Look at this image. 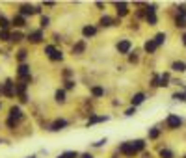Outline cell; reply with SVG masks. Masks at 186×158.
Listing matches in <instances>:
<instances>
[{"instance_id": "cell-34", "label": "cell", "mask_w": 186, "mask_h": 158, "mask_svg": "<svg viewBox=\"0 0 186 158\" xmlns=\"http://www.w3.org/2000/svg\"><path fill=\"white\" fill-rule=\"evenodd\" d=\"M11 39H13V41H19V39H21V34H13V36H11Z\"/></svg>"}, {"instance_id": "cell-21", "label": "cell", "mask_w": 186, "mask_h": 158, "mask_svg": "<svg viewBox=\"0 0 186 158\" xmlns=\"http://www.w3.org/2000/svg\"><path fill=\"white\" fill-rule=\"evenodd\" d=\"M160 156H162V158H173V155H171V151L162 149V151H160Z\"/></svg>"}, {"instance_id": "cell-10", "label": "cell", "mask_w": 186, "mask_h": 158, "mask_svg": "<svg viewBox=\"0 0 186 158\" xmlns=\"http://www.w3.org/2000/svg\"><path fill=\"white\" fill-rule=\"evenodd\" d=\"M132 143V147H134V151L138 153V151H142L143 147H145V143H143V140H136V141H130Z\"/></svg>"}, {"instance_id": "cell-5", "label": "cell", "mask_w": 186, "mask_h": 158, "mask_svg": "<svg viewBox=\"0 0 186 158\" xmlns=\"http://www.w3.org/2000/svg\"><path fill=\"white\" fill-rule=\"evenodd\" d=\"M171 69H173V71H179V73H184L186 71V63L184 62H175V63L171 65Z\"/></svg>"}, {"instance_id": "cell-4", "label": "cell", "mask_w": 186, "mask_h": 158, "mask_svg": "<svg viewBox=\"0 0 186 158\" xmlns=\"http://www.w3.org/2000/svg\"><path fill=\"white\" fill-rule=\"evenodd\" d=\"M37 11H39V9H37V7H32V6H23V7H21V13H23V15H32V13H37Z\"/></svg>"}, {"instance_id": "cell-9", "label": "cell", "mask_w": 186, "mask_h": 158, "mask_svg": "<svg viewBox=\"0 0 186 158\" xmlns=\"http://www.w3.org/2000/svg\"><path fill=\"white\" fill-rule=\"evenodd\" d=\"M63 126H67V121H65V119H58V121L52 125V130H60V128H63Z\"/></svg>"}, {"instance_id": "cell-18", "label": "cell", "mask_w": 186, "mask_h": 158, "mask_svg": "<svg viewBox=\"0 0 186 158\" xmlns=\"http://www.w3.org/2000/svg\"><path fill=\"white\" fill-rule=\"evenodd\" d=\"M63 56H62V52L60 50H54L52 54H50V60H54V62H58V60H62Z\"/></svg>"}, {"instance_id": "cell-27", "label": "cell", "mask_w": 186, "mask_h": 158, "mask_svg": "<svg viewBox=\"0 0 186 158\" xmlns=\"http://www.w3.org/2000/svg\"><path fill=\"white\" fill-rule=\"evenodd\" d=\"M62 158H76V153H73V151H69V153H63V155H62Z\"/></svg>"}, {"instance_id": "cell-25", "label": "cell", "mask_w": 186, "mask_h": 158, "mask_svg": "<svg viewBox=\"0 0 186 158\" xmlns=\"http://www.w3.org/2000/svg\"><path fill=\"white\" fill-rule=\"evenodd\" d=\"M103 93H104L103 87H93V95H95V97H103Z\"/></svg>"}, {"instance_id": "cell-14", "label": "cell", "mask_w": 186, "mask_h": 158, "mask_svg": "<svg viewBox=\"0 0 186 158\" xmlns=\"http://www.w3.org/2000/svg\"><path fill=\"white\" fill-rule=\"evenodd\" d=\"M153 41L156 43V47H158V45H162V43L166 41V34H156V37H154Z\"/></svg>"}, {"instance_id": "cell-8", "label": "cell", "mask_w": 186, "mask_h": 158, "mask_svg": "<svg viewBox=\"0 0 186 158\" xmlns=\"http://www.w3.org/2000/svg\"><path fill=\"white\" fill-rule=\"evenodd\" d=\"M28 75H30V67L23 63V65L19 67V77H23V78H24V77H28Z\"/></svg>"}, {"instance_id": "cell-3", "label": "cell", "mask_w": 186, "mask_h": 158, "mask_svg": "<svg viewBox=\"0 0 186 158\" xmlns=\"http://www.w3.org/2000/svg\"><path fill=\"white\" fill-rule=\"evenodd\" d=\"M117 48H119V52H123V54H127V52L130 50V41H121V43L117 45Z\"/></svg>"}, {"instance_id": "cell-32", "label": "cell", "mask_w": 186, "mask_h": 158, "mask_svg": "<svg viewBox=\"0 0 186 158\" xmlns=\"http://www.w3.org/2000/svg\"><path fill=\"white\" fill-rule=\"evenodd\" d=\"M47 24H48V19H47V17H43V19H41V26H47Z\"/></svg>"}, {"instance_id": "cell-12", "label": "cell", "mask_w": 186, "mask_h": 158, "mask_svg": "<svg viewBox=\"0 0 186 158\" xmlns=\"http://www.w3.org/2000/svg\"><path fill=\"white\" fill-rule=\"evenodd\" d=\"M11 86H13V84H11V82H6V86H4V93H6V95H9V97H11V95H13V93H15V91H13V87H11Z\"/></svg>"}, {"instance_id": "cell-19", "label": "cell", "mask_w": 186, "mask_h": 158, "mask_svg": "<svg viewBox=\"0 0 186 158\" xmlns=\"http://www.w3.org/2000/svg\"><path fill=\"white\" fill-rule=\"evenodd\" d=\"M147 22L153 26V24H156V15L154 13H147Z\"/></svg>"}, {"instance_id": "cell-16", "label": "cell", "mask_w": 186, "mask_h": 158, "mask_svg": "<svg viewBox=\"0 0 186 158\" xmlns=\"http://www.w3.org/2000/svg\"><path fill=\"white\" fill-rule=\"evenodd\" d=\"M95 32H97V30H95L93 26H86V28H84V36H88V37H89V36H95Z\"/></svg>"}, {"instance_id": "cell-26", "label": "cell", "mask_w": 186, "mask_h": 158, "mask_svg": "<svg viewBox=\"0 0 186 158\" xmlns=\"http://www.w3.org/2000/svg\"><path fill=\"white\" fill-rule=\"evenodd\" d=\"M63 99H65V93H63V91H56V101H60V102H62Z\"/></svg>"}, {"instance_id": "cell-28", "label": "cell", "mask_w": 186, "mask_h": 158, "mask_svg": "<svg viewBox=\"0 0 186 158\" xmlns=\"http://www.w3.org/2000/svg\"><path fill=\"white\" fill-rule=\"evenodd\" d=\"M0 26H2V28H8V26H9V22H8L4 17H0Z\"/></svg>"}, {"instance_id": "cell-22", "label": "cell", "mask_w": 186, "mask_h": 158, "mask_svg": "<svg viewBox=\"0 0 186 158\" xmlns=\"http://www.w3.org/2000/svg\"><path fill=\"white\" fill-rule=\"evenodd\" d=\"M101 24H103V26H112V19L110 17H103V19H101Z\"/></svg>"}, {"instance_id": "cell-11", "label": "cell", "mask_w": 186, "mask_h": 158, "mask_svg": "<svg viewBox=\"0 0 186 158\" xmlns=\"http://www.w3.org/2000/svg\"><path fill=\"white\" fill-rule=\"evenodd\" d=\"M145 50H147V52H154V50H156V43L153 39H149L147 43H145Z\"/></svg>"}, {"instance_id": "cell-36", "label": "cell", "mask_w": 186, "mask_h": 158, "mask_svg": "<svg viewBox=\"0 0 186 158\" xmlns=\"http://www.w3.org/2000/svg\"><path fill=\"white\" fill-rule=\"evenodd\" d=\"M183 43H184V45H186V34H184V36H183Z\"/></svg>"}, {"instance_id": "cell-37", "label": "cell", "mask_w": 186, "mask_h": 158, "mask_svg": "<svg viewBox=\"0 0 186 158\" xmlns=\"http://www.w3.org/2000/svg\"><path fill=\"white\" fill-rule=\"evenodd\" d=\"M82 158H91V156H89V155H84V156H82Z\"/></svg>"}, {"instance_id": "cell-24", "label": "cell", "mask_w": 186, "mask_h": 158, "mask_svg": "<svg viewBox=\"0 0 186 158\" xmlns=\"http://www.w3.org/2000/svg\"><path fill=\"white\" fill-rule=\"evenodd\" d=\"M158 134H160V130H158V128H153V130L149 132V138L154 140V138H158Z\"/></svg>"}, {"instance_id": "cell-1", "label": "cell", "mask_w": 186, "mask_h": 158, "mask_svg": "<svg viewBox=\"0 0 186 158\" xmlns=\"http://www.w3.org/2000/svg\"><path fill=\"white\" fill-rule=\"evenodd\" d=\"M166 123H168V126L169 128H179L181 125H183V119L179 117V116H168V119H166Z\"/></svg>"}, {"instance_id": "cell-23", "label": "cell", "mask_w": 186, "mask_h": 158, "mask_svg": "<svg viewBox=\"0 0 186 158\" xmlns=\"http://www.w3.org/2000/svg\"><path fill=\"white\" fill-rule=\"evenodd\" d=\"M173 99H175V101H183V102H184V101H186V93H175V95H173Z\"/></svg>"}, {"instance_id": "cell-31", "label": "cell", "mask_w": 186, "mask_h": 158, "mask_svg": "<svg viewBox=\"0 0 186 158\" xmlns=\"http://www.w3.org/2000/svg\"><path fill=\"white\" fill-rule=\"evenodd\" d=\"M24 58H26V52H24V50H21V52H19V60H21V62H23V60H24Z\"/></svg>"}, {"instance_id": "cell-40", "label": "cell", "mask_w": 186, "mask_h": 158, "mask_svg": "<svg viewBox=\"0 0 186 158\" xmlns=\"http://www.w3.org/2000/svg\"><path fill=\"white\" fill-rule=\"evenodd\" d=\"M184 158H186V156H184Z\"/></svg>"}, {"instance_id": "cell-6", "label": "cell", "mask_w": 186, "mask_h": 158, "mask_svg": "<svg viewBox=\"0 0 186 158\" xmlns=\"http://www.w3.org/2000/svg\"><path fill=\"white\" fill-rule=\"evenodd\" d=\"M143 101H145V95H143V93H136V95L132 97V104H134V106H138V104H142Z\"/></svg>"}, {"instance_id": "cell-29", "label": "cell", "mask_w": 186, "mask_h": 158, "mask_svg": "<svg viewBox=\"0 0 186 158\" xmlns=\"http://www.w3.org/2000/svg\"><path fill=\"white\" fill-rule=\"evenodd\" d=\"M0 37H2V39H4V41H8V39H9V37H11V36H9L8 32H0Z\"/></svg>"}, {"instance_id": "cell-2", "label": "cell", "mask_w": 186, "mask_h": 158, "mask_svg": "<svg viewBox=\"0 0 186 158\" xmlns=\"http://www.w3.org/2000/svg\"><path fill=\"white\" fill-rule=\"evenodd\" d=\"M119 151H121V153H123V155H128V156H132V155H134V153H136V151H134V147H132V143H130V141H127V143H123V145H121V149H119Z\"/></svg>"}, {"instance_id": "cell-17", "label": "cell", "mask_w": 186, "mask_h": 158, "mask_svg": "<svg viewBox=\"0 0 186 158\" xmlns=\"http://www.w3.org/2000/svg\"><path fill=\"white\" fill-rule=\"evenodd\" d=\"M13 24H15V26H19V28H21V26H24V17H15V19H13Z\"/></svg>"}, {"instance_id": "cell-13", "label": "cell", "mask_w": 186, "mask_h": 158, "mask_svg": "<svg viewBox=\"0 0 186 158\" xmlns=\"http://www.w3.org/2000/svg\"><path fill=\"white\" fill-rule=\"evenodd\" d=\"M117 13H119V15H127V4H125V2L117 4Z\"/></svg>"}, {"instance_id": "cell-20", "label": "cell", "mask_w": 186, "mask_h": 158, "mask_svg": "<svg viewBox=\"0 0 186 158\" xmlns=\"http://www.w3.org/2000/svg\"><path fill=\"white\" fill-rule=\"evenodd\" d=\"M28 39H30V41H34V43H37V41L41 39V32H34V34H32V36H30Z\"/></svg>"}, {"instance_id": "cell-39", "label": "cell", "mask_w": 186, "mask_h": 158, "mask_svg": "<svg viewBox=\"0 0 186 158\" xmlns=\"http://www.w3.org/2000/svg\"><path fill=\"white\" fill-rule=\"evenodd\" d=\"M60 158H62V156H60Z\"/></svg>"}, {"instance_id": "cell-15", "label": "cell", "mask_w": 186, "mask_h": 158, "mask_svg": "<svg viewBox=\"0 0 186 158\" xmlns=\"http://www.w3.org/2000/svg\"><path fill=\"white\" fill-rule=\"evenodd\" d=\"M175 26H179V28H184V26H186V17H177V21H175Z\"/></svg>"}, {"instance_id": "cell-33", "label": "cell", "mask_w": 186, "mask_h": 158, "mask_svg": "<svg viewBox=\"0 0 186 158\" xmlns=\"http://www.w3.org/2000/svg\"><path fill=\"white\" fill-rule=\"evenodd\" d=\"M82 48H84V45H82V43H78V45H76V47H74V50H76V52H80V50H82Z\"/></svg>"}, {"instance_id": "cell-38", "label": "cell", "mask_w": 186, "mask_h": 158, "mask_svg": "<svg viewBox=\"0 0 186 158\" xmlns=\"http://www.w3.org/2000/svg\"><path fill=\"white\" fill-rule=\"evenodd\" d=\"M30 158H34V156H30Z\"/></svg>"}, {"instance_id": "cell-35", "label": "cell", "mask_w": 186, "mask_h": 158, "mask_svg": "<svg viewBox=\"0 0 186 158\" xmlns=\"http://www.w3.org/2000/svg\"><path fill=\"white\" fill-rule=\"evenodd\" d=\"M45 50H47V54H52V52H54V47H47Z\"/></svg>"}, {"instance_id": "cell-30", "label": "cell", "mask_w": 186, "mask_h": 158, "mask_svg": "<svg viewBox=\"0 0 186 158\" xmlns=\"http://www.w3.org/2000/svg\"><path fill=\"white\" fill-rule=\"evenodd\" d=\"M125 114H127V116H134V114H136V108H128Z\"/></svg>"}, {"instance_id": "cell-7", "label": "cell", "mask_w": 186, "mask_h": 158, "mask_svg": "<svg viewBox=\"0 0 186 158\" xmlns=\"http://www.w3.org/2000/svg\"><path fill=\"white\" fill-rule=\"evenodd\" d=\"M9 114H11V117L13 119H21L23 117V112H21V108H17V106H13V108L9 110Z\"/></svg>"}]
</instances>
